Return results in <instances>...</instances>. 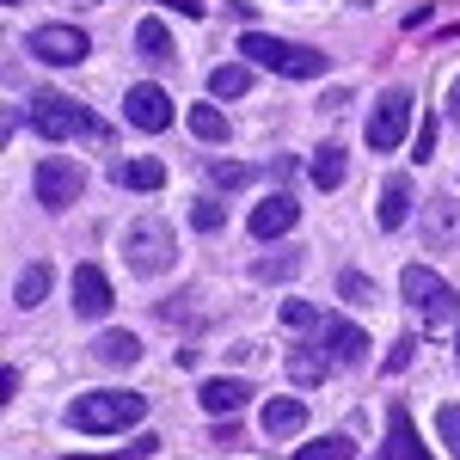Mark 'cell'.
Segmentation results:
<instances>
[{
	"instance_id": "obj_1",
	"label": "cell",
	"mask_w": 460,
	"mask_h": 460,
	"mask_svg": "<svg viewBox=\"0 0 460 460\" xmlns=\"http://www.w3.org/2000/svg\"><path fill=\"white\" fill-rule=\"evenodd\" d=\"M147 411L142 393H123V387H99V393H80L68 405V429H86V436H117V429H136Z\"/></svg>"
},
{
	"instance_id": "obj_2",
	"label": "cell",
	"mask_w": 460,
	"mask_h": 460,
	"mask_svg": "<svg viewBox=\"0 0 460 460\" xmlns=\"http://www.w3.org/2000/svg\"><path fill=\"white\" fill-rule=\"evenodd\" d=\"M240 56H246V62H264V68H277L283 80H319V74L332 68L319 49L288 43V37H264V31H246V37H240Z\"/></svg>"
},
{
	"instance_id": "obj_3",
	"label": "cell",
	"mask_w": 460,
	"mask_h": 460,
	"mask_svg": "<svg viewBox=\"0 0 460 460\" xmlns=\"http://www.w3.org/2000/svg\"><path fill=\"white\" fill-rule=\"evenodd\" d=\"M123 258H129V270H136V277H166V270L178 264L172 221H160V215H142V221L123 234Z\"/></svg>"
},
{
	"instance_id": "obj_4",
	"label": "cell",
	"mask_w": 460,
	"mask_h": 460,
	"mask_svg": "<svg viewBox=\"0 0 460 460\" xmlns=\"http://www.w3.org/2000/svg\"><path fill=\"white\" fill-rule=\"evenodd\" d=\"M31 123L37 136H49V142H74V136H105L99 123H93V111L68 99V93H37L31 99Z\"/></svg>"
},
{
	"instance_id": "obj_5",
	"label": "cell",
	"mask_w": 460,
	"mask_h": 460,
	"mask_svg": "<svg viewBox=\"0 0 460 460\" xmlns=\"http://www.w3.org/2000/svg\"><path fill=\"white\" fill-rule=\"evenodd\" d=\"M399 295H405V301H411L429 325H448V319L460 314V295L442 283L429 264H405V270H399Z\"/></svg>"
},
{
	"instance_id": "obj_6",
	"label": "cell",
	"mask_w": 460,
	"mask_h": 460,
	"mask_svg": "<svg viewBox=\"0 0 460 460\" xmlns=\"http://www.w3.org/2000/svg\"><path fill=\"white\" fill-rule=\"evenodd\" d=\"M31 190H37V203H43L49 215H62V209L80 203V190H86V166H74V160H37Z\"/></svg>"
},
{
	"instance_id": "obj_7",
	"label": "cell",
	"mask_w": 460,
	"mask_h": 460,
	"mask_svg": "<svg viewBox=\"0 0 460 460\" xmlns=\"http://www.w3.org/2000/svg\"><path fill=\"white\" fill-rule=\"evenodd\" d=\"M405 123H411V93H405V86H387V93H381V105L368 111L362 136H368L375 154H393V147L405 142Z\"/></svg>"
},
{
	"instance_id": "obj_8",
	"label": "cell",
	"mask_w": 460,
	"mask_h": 460,
	"mask_svg": "<svg viewBox=\"0 0 460 460\" xmlns=\"http://www.w3.org/2000/svg\"><path fill=\"white\" fill-rule=\"evenodd\" d=\"M31 56L49 62V68H74V62H86V31H80V25H37Z\"/></svg>"
},
{
	"instance_id": "obj_9",
	"label": "cell",
	"mask_w": 460,
	"mask_h": 460,
	"mask_svg": "<svg viewBox=\"0 0 460 460\" xmlns=\"http://www.w3.org/2000/svg\"><path fill=\"white\" fill-rule=\"evenodd\" d=\"M319 350L332 356V362H344V368H356V362H362V356H368V332H362V325H356V319H325V325H319Z\"/></svg>"
},
{
	"instance_id": "obj_10",
	"label": "cell",
	"mask_w": 460,
	"mask_h": 460,
	"mask_svg": "<svg viewBox=\"0 0 460 460\" xmlns=\"http://www.w3.org/2000/svg\"><path fill=\"white\" fill-rule=\"evenodd\" d=\"M123 117L147 129V136H160L166 123H172V99L160 93V86H129V99H123Z\"/></svg>"
},
{
	"instance_id": "obj_11",
	"label": "cell",
	"mask_w": 460,
	"mask_h": 460,
	"mask_svg": "<svg viewBox=\"0 0 460 460\" xmlns=\"http://www.w3.org/2000/svg\"><path fill=\"white\" fill-rule=\"evenodd\" d=\"M295 221H301V203H295L288 190H270V197H264V203L252 209L246 227L258 234V240H277V234H288V227H295Z\"/></svg>"
},
{
	"instance_id": "obj_12",
	"label": "cell",
	"mask_w": 460,
	"mask_h": 460,
	"mask_svg": "<svg viewBox=\"0 0 460 460\" xmlns=\"http://www.w3.org/2000/svg\"><path fill=\"white\" fill-rule=\"evenodd\" d=\"M74 314L80 319H105L111 314V283L99 264H80L74 270Z\"/></svg>"
},
{
	"instance_id": "obj_13",
	"label": "cell",
	"mask_w": 460,
	"mask_h": 460,
	"mask_svg": "<svg viewBox=\"0 0 460 460\" xmlns=\"http://www.w3.org/2000/svg\"><path fill=\"white\" fill-rule=\"evenodd\" d=\"M387 460H429L424 436H418V424H411L405 405H393V411H387Z\"/></svg>"
},
{
	"instance_id": "obj_14",
	"label": "cell",
	"mask_w": 460,
	"mask_h": 460,
	"mask_svg": "<svg viewBox=\"0 0 460 460\" xmlns=\"http://www.w3.org/2000/svg\"><path fill=\"white\" fill-rule=\"evenodd\" d=\"M405 215H411V178L399 172V178L381 184V197H375V221L393 234V227H405Z\"/></svg>"
},
{
	"instance_id": "obj_15",
	"label": "cell",
	"mask_w": 460,
	"mask_h": 460,
	"mask_svg": "<svg viewBox=\"0 0 460 460\" xmlns=\"http://www.w3.org/2000/svg\"><path fill=\"white\" fill-rule=\"evenodd\" d=\"M246 399H252V387L240 381V375H221V381H203V411H215V418L240 411Z\"/></svg>"
},
{
	"instance_id": "obj_16",
	"label": "cell",
	"mask_w": 460,
	"mask_h": 460,
	"mask_svg": "<svg viewBox=\"0 0 460 460\" xmlns=\"http://www.w3.org/2000/svg\"><path fill=\"white\" fill-rule=\"evenodd\" d=\"M93 356H99L105 368H129V362H142V338H136V332H99Z\"/></svg>"
},
{
	"instance_id": "obj_17",
	"label": "cell",
	"mask_w": 460,
	"mask_h": 460,
	"mask_svg": "<svg viewBox=\"0 0 460 460\" xmlns=\"http://www.w3.org/2000/svg\"><path fill=\"white\" fill-rule=\"evenodd\" d=\"M301 424H307V405H301V399H283V393H277V399L264 405V436H301Z\"/></svg>"
},
{
	"instance_id": "obj_18",
	"label": "cell",
	"mask_w": 460,
	"mask_h": 460,
	"mask_svg": "<svg viewBox=\"0 0 460 460\" xmlns=\"http://www.w3.org/2000/svg\"><path fill=\"white\" fill-rule=\"evenodd\" d=\"M307 172H314L319 190H338V184H344V172H350V154H344L338 142H325V147H314V166H307Z\"/></svg>"
},
{
	"instance_id": "obj_19",
	"label": "cell",
	"mask_w": 460,
	"mask_h": 460,
	"mask_svg": "<svg viewBox=\"0 0 460 460\" xmlns=\"http://www.w3.org/2000/svg\"><path fill=\"white\" fill-rule=\"evenodd\" d=\"M117 184L123 190H160L166 184V166L160 160H129V166H117Z\"/></svg>"
},
{
	"instance_id": "obj_20",
	"label": "cell",
	"mask_w": 460,
	"mask_h": 460,
	"mask_svg": "<svg viewBox=\"0 0 460 460\" xmlns=\"http://www.w3.org/2000/svg\"><path fill=\"white\" fill-rule=\"evenodd\" d=\"M136 49H142L147 62H172V37H166V25H160V19H142V25H136Z\"/></svg>"
},
{
	"instance_id": "obj_21",
	"label": "cell",
	"mask_w": 460,
	"mask_h": 460,
	"mask_svg": "<svg viewBox=\"0 0 460 460\" xmlns=\"http://www.w3.org/2000/svg\"><path fill=\"white\" fill-rule=\"evenodd\" d=\"M49 283H56V270H49V264H31V270L19 277V288H13V301H19V307H43Z\"/></svg>"
},
{
	"instance_id": "obj_22",
	"label": "cell",
	"mask_w": 460,
	"mask_h": 460,
	"mask_svg": "<svg viewBox=\"0 0 460 460\" xmlns=\"http://www.w3.org/2000/svg\"><path fill=\"white\" fill-rule=\"evenodd\" d=\"M295 270H301V252H295V246H283V252H270V258L252 264L258 283H283V277H295Z\"/></svg>"
},
{
	"instance_id": "obj_23",
	"label": "cell",
	"mask_w": 460,
	"mask_h": 460,
	"mask_svg": "<svg viewBox=\"0 0 460 460\" xmlns=\"http://www.w3.org/2000/svg\"><path fill=\"white\" fill-rule=\"evenodd\" d=\"M295 460H356V442L350 436H314V442H301Z\"/></svg>"
},
{
	"instance_id": "obj_24",
	"label": "cell",
	"mask_w": 460,
	"mask_h": 460,
	"mask_svg": "<svg viewBox=\"0 0 460 460\" xmlns=\"http://www.w3.org/2000/svg\"><path fill=\"white\" fill-rule=\"evenodd\" d=\"M184 123H190L203 142H227V129H234V123H227L215 105H190V111H184Z\"/></svg>"
},
{
	"instance_id": "obj_25",
	"label": "cell",
	"mask_w": 460,
	"mask_h": 460,
	"mask_svg": "<svg viewBox=\"0 0 460 460\" xmlns=\"http://www.w3.org/2000/svg\"><path fill=\"white\" fill-rule=\"evenodd\" d=\"M209 93H215V99H246V93H252V68H234V62L215 68L209 74Z\"/></svg>"
},
{
	"instance_id": "obj_26",
	"label": "cell",
	"mask_w": 460,
	"mask_h": 460,
	"mask_svg": "<svg viewBox=\"0 0 460 460\" xmlns=\"http://www.w3.org/2000/svg\"><path fill=\"white\" fill-rule=\"evenodd\" d=\"M288 375L301 387H319L325 381V350H288Z\"/></svg>"
},
{
	"instance_id": "obj_27",
	"label": "cell",
	"mask_w": 460,
	"mask_h": 460,
	"mask_svg": "<svg viewBox=\"0 0 460 460\" xmlns=\"http://www.w3.org/2000/svg\"><path fill=\"white\" fill-rule=\"evenodd\" d=\"M221 221H227V215H221L215 197H197V203H190V227H197V234H215Z\"/></svg>"
},
{
	"instance_id": "obj_28",
	"label": "cell",
	"mask_w": 460,
	"mask_h": 460,
	"mask_svg": "<svg viewBox=\"0 0 460 460\" xmlns=\"http://www.w3.org/2000/svg\"><path fill=\"white\" fill-rule=\"evenodd\" d=\"M246 178H252V166H234V160H215V166H209V184H215V190H240Z\"/></svg>"
},
{
	"instance_id": "obj_29",
	"label": "cell",
	"mask_w": 460,
	"mask_h": 460,
	"mask_svg": "<svg viewBox=\"0 0 460 460\" xmlns=\"http://www.w3.org/2000/svg\"><path fill=\"white\" fill-rule=\"evenodd\" d=\"M283 325H288V332H314L319 307H314V301H283Z\"/></svg>"
},
{
	"instance_id": "obj_30",
	"label": "cell",
	"mask_w": 460,
	"mask_h": 460,
	"mask_svg": "<svg viewBox=\"0 0 460 460\" xmlns=\"http://www.w3.org/2000/svg\"><path fill=\"white\" fill-rule=\"evenodd\" d=\"M436 429H442V442H448V455L460 460V405H442V411H436Z\"/></svg>"
},
{
	"instance_id": "obj_31",
	"label": "cell",
	"mask_w": 460,
	"mask_h": 460,
	"mask_svg": "<svg viewBox=\"0 0 460 460\" xmlns=\"http://www.w3.org/2000/svg\"><path fill=\"white\" fill-rule=\"evenodd\" d=\"M381 368H387V375H405V368H411V338H399V344L387 350V362H381Z\"/></svg>"
},
{
	"instance_id": "obj_32",
	"label": "cell",
	"mask_w": 460,
	"mask_h": 460,
	"mask_svg": "<svg viewBox=\"0 0 460 460\" xmlns=\"http://www.w3.org/2000/svg\"><path fill=\"white\" fill-rule=\"evenodd\" d=\"M338 288H344L350 301H368V295H375V288H368V277H356V270H344V277H338Z\"/></svg>"
},
{
	"instance_id": "obj_33",
	"label": "cell",
	"mask_w": 460,
	"mask_h": 460,
	"mask_svg": "<svg viewBox=\"0 0 460 460\" xmlns=\"http://www.w3.org/2000/svg\"><path fill=\"white\" fill-rule=\"evenodd\" d=\"M429 154H436V123H424V129H418V160H424V166H429Z\"/></svg>"
},
{
	"instance_id": "obj_34",
	"label": "cell",
	"mask_w": 460,
	"mask_h": 460,
	"mask_svg": "<svg viewBox=\"0 0 460 460\" xmlns=\"http://www.w3.org/2000/svg\"><path fill=\"white\" fill-rule=\"evenodd\" d=\"M448 117H460V80H455V93H448Z\"/></svg>"
},
{
	"instance_id": "obj_35",
	"label": "cell",
	"mask_w": 460,
	"mask_h": 460,
	"mask_svg": "<svg viewBox=\"0 0 460 460\" xmlns=\"http://www.w3.org/2000/svg\"><path fill=\"white\" fill-rule=\"evenodd\" d=\"M74 6H93V0H74Z\"/></svg>"
},
{
	"instance_id": "obj_36",
	"label": "cell",
	"mask_w": 460,
	"mask_h": 460,
	"mask_svg": "<svg viewBox=\"0 0 460 460\" xmlns=\"http://www.w3.org/2000/svg\"><path fill=\"white\" fill-rule=\"evenodd\" d=\"M455 356H460V338H455Z\"/></svg>"
}]
</instances>
